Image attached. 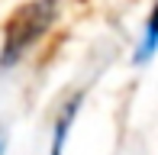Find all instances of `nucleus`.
Here are the masks:
<instances>
[{
	"instance_id": "1",
	"label": "nucleus",
	"mask_w": 158,
	"mask_h": 155,
	"mask_svg": "<svg viewBox=\"0 0 158 155\" xmlns=\"http://www.w3.org/2000/svg\"><path fill=\"white\" fill-rule=\"evenodd\" d=\"M52 19H55V0H32V3L19 6V10L13 13V19L6 23L3 65H13V61L52 26Z\"/></svg>"
},
{
	"instance_id": "2",
	"label": "nucleus",
	"mask_w": 158,
	"mask_h": 155,
	"mask_svg": "<svg viewBox=\"0 0 158 155\" xmlns=\"http://www.w3.org/2000/svg\"><path fill=\"white\" fill-rule=\"evenodd\" d=\"M155 48H158V0H155L152 13H148L145 36H142V42H139V55H135V61H148L155 55Z\"/></svg>"
},
{
	"instance_id": "3",
	"label": "nucleus",
	"mask_w": 158,
	"mask_h": 155,
	"mask_svg": "<svg viewBox=\"0 0 158 155\" xmlns=\"http://www.w3.org/2000/svg\"><path fill=\"white\" fill-rule=\"evenodd\" d=\"M3 149H6V132L0 129V155H3Z\"/></svg>"
}]
</instances>
